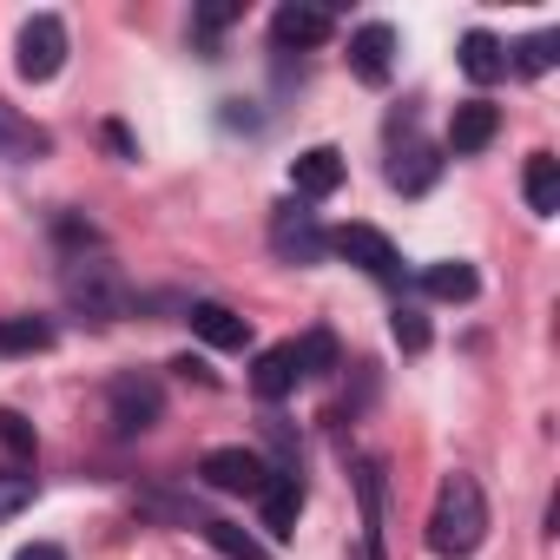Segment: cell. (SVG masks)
<instances>
[{
	"label": "cell",
	"instance_id": "6da1fadb",
	"mask_svg": "<svg viewBox=\"0 0 560 560\" xmlns=\"http://www.w3.org/2000/svg\"><path fill=\"white\" fill-rule=\"evenodd\" d=\"M488 534V501H481V481L475 475H448L435 488V508H429V553L435 560H468Z\"/></svg>",
	"mask_w": 560,
	"mask_h": 560
},
{
	"label": "cell",
	"instance_id": "7a4b0ae2",
	"mask_svg": "<svg viewBox=\"0 0 560 560\" xmlns=\"http://www.w3.org/2000/svg\"><path fill=\"white\" fill-rule=\"evenodd\" d=\"M60 298L73 304V311H86L93 324H119L126 311H132V284L119 277V264H86V257H73L67 264V277H60Z\"/></svg>",
	"mask_w": 560,
	"mask_h": 560
},
{
	"label": "cell",
	"instance_id": "3957f363",
	"mask_svg": "<svg viewBox=\"0 0 560 560\" xmlns=\"http://www.w3.org/2000/svg\"><path fill=\"white\" fill-rule=\"evenodd\" d=\"M14 67H21V80H54V73L67 67V27H60V14H34V21L21 27Z\"/></svg>",
	"mask_w": 560,
	"mask_h": 560
},
{
	"label": "cell",
	"instance_id": "277c9868",
	"mask_svg": "<svg viewBox=\"0 0 560 560\" xmlns=\"http://www.w3.org/2000/svg\"><path fill=\"white\" fill-rule=\"evenodd\" d=\"M330 250H337L343 264L370 270L376 284H396V277H402V257H396V244H389L376 224H343V231H330Z\"/></svg>",
	"mask_w": 560,
	"mask_h": 560
},
{
	"label": "cell",
	"instance_id": "5b68a950",
	"mask_svg": "<svg viewBox=\"0 0 560 560\" xmlns=\"http://www.w3.org/2000/svg\"><path fill=\"white\" fill-rule=\"evenodd\" d=\"M106 409H113V429L119 435H139V429H152L159 416H165V389L152 383V376H113V389H106Z\"/></svg>",
	"mask_w": 560,
	"mask_h": 560
},
{
	"label": "cell",
	"instance_id": "8992f818",
	"mask_svg": "<svg viewBox=\"0 0 560 560\" xmlns=\"http://www.w3.org/2000/svg\"><path fill=\"white\" fill-rule=\"evenodd\" d=\"M270 250L284 257V264H317V257L330 250V237L317 231V211H304V205H277V211H270Z\"/></svg>",
	"mask_w": 560,
	"mask_h": 560
},
{
	"label": "cell",
	"instance_id": "52a82bcc",
	"mask_svg": "<svg viewBox=\"0 0 560 560\" xmlns=\"http://www.w3.org/2000/svg\"><path fill=\"white\" fill-rule=\"evenodd\" d=\"M198 475H205V488H218V494H264V481H270L277 468H264L257 448H211V455L198 462Z\"/></svg>",
	"mask_w": 560,
	"mask_h": 560
},
{
	"label": "cell",
	"instance_id": "ba28073f",
	"mask_svg": "<svg viewBox=\"0 0 560 560\" xmlns=\"http://www.w3.org/2000/svg\"><path fill=\"white\" fill-rule=\"evenodd\" d=\"M350 67H357L363 86H383L389 67H396V27H383V21L357 27V40H350Z\"/></svg>",
	"mask_w": 560,
	"mask_h": 560
},
{
	"label": "cell",
	"instance_id": "9c48e42d",
	"mask_svg": "<svg viewBox=\"0 0 560 560\" xmlns=\"http://www.w3.org/2000/svg\"><path fill=\"white\" fill-rule=\"evenodd\" d=\"M304 383V363H298V343H270L264 357H257V370H250V389L264 396V402H284L291 389Z\"/></svg>",
	"mask_w": 560,
	"mask_h": 560
},
{
	"label": "cell",
	"instance_id": "30bf717a",
	"mask_svg": "<svg viewBox=\"0 0 560 560\" xmlns=\"http://www.w3.org/2000/svg\"><path fill=\"white\" fill-rule=\"evenodd\" d=\"M494 132H501V106H488V100H462L455 106V119H448V152H481V145H494Z\"/></svg>",
	"mask_w": 560,
	"mask_h": 560
},
{
	"label": "cell",
	"instance_id": "8fae6325",
	"mask_svg": "<svg viewBox=\"0 0 560 560\" xmlns=\"http://www.w3.org/2000/svg\"><path fill=\"white\" fill-rule=\"evenodd\" d=\"M291 185H298V198H330V191L343 185V152H337V145L298 152V159H291Z\"/></svg>",
	"mask_w": 560,
	"mask_h": 560
},
{
	"label": "cell",
	"instance_id": "7c38bea8",
	"mask_svg": "<svg viewBox=\"0 0 560 560\" xmlns=\"http://www.w3.org/2000/svg\"><path fill=\"white\" fill-rule=\"evenodd\" d=\"M257 501H264L270 540H291V534H298V514H304V481H298V475H270Z\"/></svg>",
	"mask_w": 560,
	"mask_h": 560
},
{
	"label": "cell",
	"instance_id": "4fadbf2b",
	"mask_svg": "<svg viewBox=\"0 0 560 560\" xmlns=\"http://www.w3.org/2000/svg\"><path fill=\"white\" fill-rule=\"evenodd\" d=\"M330 8H277L270 14V40L277 47H324L330 40Z\"/></svg>",
	"mask_w": 560,
	"mask_h": 560
},
{
	"label": "cell",
	"instance_id": "5bb4252c",
	"mask_svg": "<svg viewBox=\"0 0 560 560\" xmlns=\"http://www.w3.org/2000/svg\"><path fill=\"white\" fill-rule=\"evenodd\" d=\"M191 330H198L211 350H244V343H250V324H244L231 304H191Z\"/></svg>",
	"mask_w": 560,
	"mask_h": 560
},
{
	"label": "cell",
	"instance_id": "9a60e30c",
	"mask_svg": "<svg viewBox=\"0 0 560 560\" xmlns=\"http://www.w3.org/2000/svg\"><path fill=\"white\" fill-rule=\"evenodd\" d=\"M462 73H468L475 86H494V80L508 73V47H501L494 34H481V27L462 34Z\"/></svg>",
	"mask_w": 560,
	"mask_h": 560
},
{
	"label": "cell",
	"instance_id": "2e32d148",
	"mask_svg": "<svg viewBox=\"0 0 560 560\" xmlns=\"http://www.w3.org/2000/svg\"><path fill=\"white\" fill-rule=\"evenodd\" d=\"M435 172H442V152H435V145H402V152L389 159V185H396V191H429Z\"/></svg>",
	"mask_w": 560,
	"mask_h": 560
},
{
	"label": "cell",
	"instance_id": "e0dca14e",
	"mask_svg": "<svg viewBox=\"0 0 560 560\" xmlns=\"http://www.w3.org/2000/svg\"><path fill=\"white\" fill-rule=\"evenodd\" d=\"M521 191H527V205H534L540 218H553V211H560V159H553V152H534L527 172H521Z\"/></svg>",
	"mask_w": 560,
	"mask_h": 560
},
{
	"label": "cell",
	"instance_id": "ac0fdd59",
	"mask_svg": "<svg viewBox=\"0 0 560 560\" xmlns=\"http://www.w3.org/2000/svg\"><path fill=\"white\" fill-rule=\"evenodd\" d=\"M422 291L442 298V304H468V298L481 291V277H475V264H455V257H448V264H429V270H422Z\"/></svg>",
	"mask_w": 560,
	"mask_h": 560
},
{
	"label": "cell",
	"instance_id": "d6986e66",
	"mask_svg": "<svg viewBox=\"0 0 560 560\" xmlns=\"http://www.w3.org/2000/svg\"><path fill=\"white\" fill-rule=\"evenodd\" d=\"M40 350H54L47 317H0V357H40Z\"/></svg>",
	"mask_w": 560,
	"mask_h": 560
},
{
	"label": "cell",
	"instance_id": "ffe728a7",
	"mask_svg": "<svg viewBox=\"0 0 560 560\" xmlns=\"http://www.w3.org/2000/svg\"><path fill=\"white\" fill-rule=\"evenodd\" d=\"M34 152H47V132L27 126L14 106H0V159H34Z\"/></svg>",
	"mask_w": 560,
	"mask_h": 560
},
{
	"label": "cell",
	"instance_id": "44dd1931",
	"mask_svg": "<svg viewBox=\"0 0 560 560\" xmlns=\"http://www.w3.org/2000/svg\"><path fill=\"white\" fill-rule=\"evenodd\" d=\"M198 527H205V540H211L218 553H231V560H270V547H264V540H250L237 521H198Z\"/></svg>",
	"mask_w": 560,
	"mask_h": 560
},
{
	"label": "cell",
	"instance_id": "7402d4cb",
	"mask_svg": "<svg viewBox=\"0 0 560 560\" xmlns=\"http://www.w3.org/2000/svg\"><path fill=\"white\" fill-rule=\"evenodd\" d=\"M553 60H560V34H527V40L514 47V73H527V80L547 73Z\"/></svg>",
	"mask_w": 560,
	"mask_h": 560
},
{
	"label": "cell",
	"instance_id": "603a6c76",
	"mask_svg": "<svg viewBox=\"0 0 560 560\" xmlns=\"http://www.w3.org/2000/svg\"><path fill=\"white\" fill-rule=\"evenodd\" d=\"M298 363H304V376H330V370H337V337H330V330H311V337L298 343Z\"/></svg>",
	"mask_w": 560,
	"mask_h": 560
},
{
	"label": "cell",
	"instance_id": "cb8c5ba5",
	"mask_svg": "<svg viewBox=\"0 0 560 560\" xmlns=\"http://www.w3.org/2000/svg\"><path fill=\"white\" fill-rule=\"evenodd\" d=\"M357 488H363V521H370V553L383 560V481H376V468H363V475H357Z\"/></svg>",
	"mask_w": 560,
	"mask_h": 560
},
{
	"label": "cell",
	"instance_id": "d4e9b609",
	"mask_svg": "<svg viewBox=\"0 0 560 560\" xmlns=\"http://www.w3.org/2000/svg\"><path fill=\"white\" fill-rule=\"evenodd\" d=\"M0 448L21 455V462H34V422L21 409H0Z\"/></svg>",
	"mask_w": 560,
	"mask_h": 560
},
{
	"label": "cell",
	"instance_id": "484cf974",
	"mask_svg": "<svg viewBox=\"0 0 560 560\" xmlns=\"http://www.w3.org/2000/svg\"><path fill=\"white\" fill-rule=\"evenodd\" d=\"M389 330H396V343H402L409 357H416V350H429V317H422L416 304H402V311L389 317Z\"/></svg>",
	"mask_w": 560,
	"mask_h": 560
},
{
	"label": "cell",
	"instance_id": "4316f807",
	"mask_svg": "<svg viewBox=\"0 0 560 560\" xmlns=\"http://www.w3.org/2000/svg\"><path fill=\"white\" fill-rule=\"evenodd\" d=\"M27 501H34V475H0V521L21 514Z\"/></svg>",
	"mask_w": 560,
	"mask_h": 560
},
{
	"label": "cell",
	"instance_id": "83f0119b",
	"mask_svg": "<svg viewBox=\"0 0 560 560\" xmlns=\"http://www.w3.org/2000/svg\"><path fill=\"white\" fill-rule=\"evenodd\" d=\"M237 14H244V8H237V0H211V8H198V27L211 34V27H231Z\"/></svg>",
	"mask_w": 560,
	"mask_h": 560
},
{
	"label": "cell",
	"instance_id": "f1b7e54d",
	"mask_svg": "<svg viewBox=\"0 0 560 560\" xmlns=\"http://www.w3.org/2000/svg\"><path fill=\"white\" fill-rule=\"evenodd\" d=\"M14 560H67V553H60V547H54V540H34V547H21V553H14Z\"/></svg>",
	"mask_w": 560,
	"mask_h": 560
},
{
	"label": "cell",
	"instance_id": "f546056e",
	"mask_svg": "<svg viewBox=\"0 0 560 560\" xmlns=\"http://www.w3.org/2000/svg\"><path fill=\"white\" fill-rule=\"evenodd\" d=\"M106 145H113L119 159H132V132H126V126H106Z\"/></svg>",
	"mask_w": 560,
	"mask_h": 560
}]
</instances>
